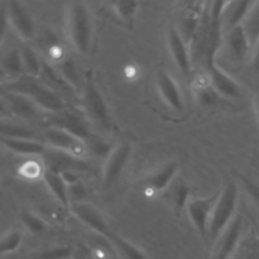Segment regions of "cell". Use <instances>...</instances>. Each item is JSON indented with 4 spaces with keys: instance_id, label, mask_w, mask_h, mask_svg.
<instances>
[{
    "instance_id": "6da1fadb",
    "label": "cell",
    "mask_w": 259,
    "mask_h": 259,
    "mask_svg": "<svg viewBox=\"0 0 259 259\" xmlns=\"http://www.w3.org/2000/svg\"><path fill=\"white\" fill-rule=\"evenodd\" d=\"M0 89L26 97L49 114H59L69 109L62 94L36 77L24 74L0 83Z\"/></svg>"
},
{
    "instance_id": "7a4b0ae2",
    "label": "cell",
    "mask_w": 259,
    "mask_h": 259,
    "mask_svg": "<svg viewBox=\"0 0 259 259\" xmlns=\"http://www.w3.org/2000/svg\"><path fill=\"white\" fill-rule=\"evenodd\" d=\"M68 39L74 51L82 56L89 55L92 47L93 26L87 5L80 1L68 4L66 12Z\"/></svg>"
},
{
    "instance_id": "3957f363",
    "label": "cell",
    "mask_w": 259,
    "mask_h": 259,
    "mask_svg": "<svg viewBox=\"0 0 259 259\" xmlns=\"http://www.w3.org/2000/svg\"><path fill=\"white\" fill-rule=\"evenodd\" d=\"M80 94L82 105L88 118L100 131L110 133L112 120L109 107L90 72H88L84 78Z\"/></svg>"
},
{
    "instance_id": "277c9868",
    "label": "cell",
    "mask_w": 259,
    "mask_h": 259,
    "mask_svg": "<svg viewBox=\"0 0 259 259\" xmlns=\"http://www.w3.org/2000/svg\"><path fill=\"white\" fill-rule=\"evenodd\" d=\"M238 196L239 190L237 184L233 180L226 181L223 189L218 194L210 214L207 241L214 242L234 219Z\"/></svg>"
},
{
    "instance_id": "5b68a950",
    "label": "cell",
    "mask_w": 259,
    "mask_h": 259,
    "mask_svg": "<svg viewBox=\"0 0 259 259\" xmlns=\"http://www.w3.org/2000/svg\"><path fill=\"white\" fill-rule=\"evenodd\" d=\"M214 56L215 51L205 52V74L209 83L223 98H239L241 90L238 83L217 65Z\"/></svg>"
},
{
    "instance_id": "8992f818",
    "label": "cell",
    "mask_w": 259,
    "mask_h": 259,
    "mask_svg": "<svg viewBox=\"0 0 259 259\" xmlns=\"http://www.w3.org/2000/svg\"><path fill=\"white\" fill-rule=\"evenodd\" d=\"M131 151V145L125 142L119 143L111 149L110 153L105 158L102 168L101 185L103 189L107 190L116 183L127 164Z\"/></svg>"
},
{
    "instance_id": "52a82bcc",
    "label": "cell",
    "mask_w": 259,
    "mask_h": 259,
    "mask_svg": "<svg viewBox=\"0 0 259 259\" xmlns=\"http://www.w3.org/2000/svg\"><path fill=\"white\" fill-rule=\"evenodd\" d=\"M47 143L56 150L82 159L88 152L87 144L71 133L56 126L49 125L44 132Z\"/></svg>"
},
{
    "instance_id": "ba28073f",
    "label": "cell",
    "mask_w": 259,
    "mask_h": 259,
    "mask_svg": "<svg viewBox=\"0 0 259 259\" xmlns=\"http://www.w3.org/2000/svg\"><path fill=\"white\" fill-rule=\"evenodd\" d=\"M9 25L23 42L30 41L35 35L34 21L21 2L9 1L5 4Z\"/></svg>"
},
{
    "instance_id": "9c48e42d",
    "label": "cell",
    "mask_w": 259,
    "mask_h": 259,
    "mask_svg": "<svg viewBox=\"0 0 259 259\" xmlns=\"http://www.w3.org/2000/svg\"><path fill=\"white\" fill-rule=\"evenodd\" d=\"M218 194L215 193L208 197H200L189 199L185 208L188 213V217L196 229L199 236L207 241L208 234V225L210 220V214L218 198Z\"/></svg>"
},
{
    "instance_id": "30bf717a",
    "label": "cell",
    "mask_w": 259,
    "mask_h": 259,
    "mask_svg": "<svg viewBox=\"0 0 259 259\" xmlns=\"http://www.w3.org/2000/svg\"><path fill=\"white\" fill-rule=\"evenodd\" d=\"M243 230V220L241 215H236L221 233L219 238L214 241L210 259H229L239 244Z\"/></svg>"
},
{
    "instance_id": "8fae6325",
    "label": "cell",
    "mask_w": 259,
    "mask_h": 259,
    "mask_svg": "<svg viewBox=\"0 0 259 259\" xmlns=\"http://www.w3.org/2000/svg\"><path fill=\"white\" fill-rule=\"evenodd\" d=\"M70 209L80 222H82L85 226H87L103 238L106 239L112 231L102 212L94 205L88 202L81 201L71 203Z\"/></svg>"
},
{
    "instance_id": "7c38bea8",
    "label": "cell",
    "mask_w": 259,
    "mask_h": 259,
    "mask_svg": "<svg viewBox=\"0 0 259 259\" xmlns=\"http://www.w3.org/2000/svg\"><path fill=\"white\" fill-rule=\"evenodd\" d=\"M48 118L51 126L63 128L72 135L83 140L87 146L89 143L97 139V137L88 128L85 121L76 113L68 110L59 114H50Z\"/></svg>"
},
{
    "instance_id": "4fadbf2b",
    "label": "cell",
    "mask_w": 259,
    "mask_h": 259,
    "mask_svg": "<svg viewBox=\"0 0 259 259\" xmlns=\"http://www.w3.org/2000/svg\"><path fill=\"white\" fill-rule=\"evenodd\" d=\"M156 86L163 101L172 109L182 111L184 100L181 90L175 79L165 69L160 68L155 76Z\"/></svg>"
},
{
    "instance_id": "5bb4252c",
    "label": "cell",
    "mask_w": 259,
    "mask_h": 259,
    "mask_svg": "<svg viewBox=\"0 0 259 259\" xmlns=\"http://www.w3.org/2000/svg\"><path fill=\"white\" fill-rule=\"evenodd\" d=\"M167 44L173 62L178 70L184 74L191 73V59L187 42L184 40L175 25H169L167 29Z\"/></svg>"
},
{
    "instance_id": "9a60e30c",
    "label": "cell",
    "mask_w": 259,
    "mask_h": 259,
    "mask_svg": "<svg viewBox=\"0 0 259 259\" xmlns=\"http://www.w3.org/2000/svg\"><path fill=\"white\" fill-rule=\"evenodd\" d=\"M45 164L47 166V170H51L57 173H61L64 171H84L88 167L82 161V159L76 158L70 154L64 153L62 151L56 149H47L44 153Z\"/></svg>"
},
{
    "instance_id": "2e32d148",
    "label": "cell",
    "mask_w": 259,
    "mask_h": 259,
    "mask_svg": "<svg viewBox=\"0 0 259 259\" xmlns=\"http://www.w3.org/2000/svg\"><path fill=\"white\" fill-rule=\"evenodd\" d=\"M253 1H226L221 12V31L226 34L242 24Z\"/></svg>"
},
{
    "instance_id": "e0dca14e",
    "label": "cell",
    "mask_w": 259,
    "mask_h": 259,
    "mask_svg": "<svg viewBox=\"0 0 259 259\" xmlns=\"http://www.w3.org/2000/svg\"><path fill=\"white\" fill-rule=\"evenodd\" d=\"M0 96L4 100L11 115L26 119H32L38 116L40 109L26 97L1 89Z\"/></svg>"
},
{
    "instance_id": "ac0fdd59",
    "label": "cell",
    "mask_w": 259,
    "mask_h": 259,
    "mask_svg": "<svg viewBox=\"0 0 259 259\" xmlns=\"http://www.w3.org/2000/svg\"><path fill=\"white\" fill-rule=\"evenodd\" d=\"M192 93L197 103L203 107L224 105L228 103L227 99L223 98L211 86L205 75L197 76L192 83Z\"/></svg>"
},
{
    "instance_id": "d6986e66",
    "label": "cell",
    "mask_w": 259,
    "mask_h": 259,
    "mask_svg": "<svg viewBox=\"0 0 259 259\" xmlns=\"http://www.w3.org/2000/svg\"><path fill=\"white\" fill-rule=\"evenodd\" d=\"M178 168V164L174 161L163 165L146 178V187L152 192H162L166 190L177 175Z\"/></svg>"
},
{
    "instance_id": "ffe728a7",
    "label": "cell",
    "mask_w": 259,
    "mask_h": 259,
    "mask_svg": "<svg viewBox=\"0 0 259 259\" xmlns=\"http://www.w3.org/2000/svg\"><path fill=\"white\" fill-rule=\"evenodd\" d=\"M225 36L227 49L230 55L234 58L235 61L242 62L251 47L242 25L231 29L225 34Z\"/></svg>"
},
{
    "instance_id": "44dd1931",
    "label": "cell",
    "mask_w": 259,
    "mask_h": 259,
    "mask_svg": "<svg viewBox=\"0 0 259 259\" xmlns=\"http://www.w3.org/2000/svg\"><path fill=\"white\" fill-rule=\"evenodd\" d=\"M0 145L8 151L22 156L44 155L47 148L36 140L28 139H10L0 137Z\"/></svg>"
},
{
    "instance_id": "7402d4cb",
    "label": "cell",
    "mask_w": 259,
    "mask_h": 259,
    "mask_svg": "<svg viewBox=\"0 0 259 259\" xmlns=\"http://www.w3.org/2000/svg\"><path fill=\"white\" fill-rule=\"evenodd\" d=\"M42 179L50 192L54 195V197L64 206L70 208L71 200L69 197V188L63 180V178L61 177V175L57 172L45 169Z\"/></svg>"
},
{
    "instance_id": "603a6c76",
    "label": "cell",
    "mask_w": 259,
    "mask_h": 259,
    "mask_svg": "<svg viewBox=\"0 0 259 259\" xmlns=\"http://www.w3.org/2000/svg\"><path fill=\"white\" fill-rule=\"evenodd\" d=\"M56 69L61 75V77L66 81V83L75 91L81 93L83 81L79 74L78 67L76 63L70 58H62L56 63Z\"/></svg>"
},
{
    "instance_id": "cb8c5ba5",
    "label": "cell",
    "mask_w": 259,
    "mask_h": 259,
    "mask_svg": "<svg viewBox=\"0 0 259 259\" xmlns=\"http://www.w3.org/2000/svg\"><path fill=\"white\" fill-rule=\"evenodd\" d=\"M106 240L116 248V250L126 259H148L147 255L138 246L130 242L127 239L123 238L119 234L115 233L113 230L107 236Z\"/></svg>"
},
{
    "instance_id": "d4e9b609",
    "label": "cell",
    "mask_w": 259,
    "mask_h": 259,
    "mask_svg": "<svg viewBox=\"0 0 259 259\" xmlns=\"http://www.w3.org/2000/svg\"><path fill=\"white\" fill-rule=\"evenodd\" d=\"M24 74L31 77L40 76L42 69V59L38 56L37 52L27 44L22 45L19 48Z\"/></svg>"
},
{
    "instance_id": "484cf974",
    "label": "cell",
    "mask_w": 259,
    "mask_h": 259,
    "mask_svg": "<svg viewBox=\"0 0 259 259\" xmlns=\"http://www.w3.org/2000/svg\"><path fill=\"white\" fill-rule=\"evenodd\" d=\"M0 137L36 140L35 132L31 127L15 121H10L6 118H0Z\"/></svg>"
},
{
    "instance_id": "4316f807",
    "label": "cell",
    "mask_w": 259,
    "mask_h": 259,
    "mask_svg": "<svg viewBox=\"0 0 259 259\" xmlns=\"http://www.w3.org/2000/svg\"><path fill=\"white\" fill-rule=\"evenodd\" d=\"M0 66L8 75V77L16 78L24 75L20 51L17 48L10 49L2 56L0 59Z\"/></svg>"
},
{
    "instance_id": "83f0119b",
    "label": "cell",
    "mask_w": 259,
    "mask_h": 259,
    "mask_svg": "<svg viewBox=\"0 0 259 259\" xmlns=\"http://www.w3.org/2000/svg\"><path fill=\"white\" fill-rule=\"evenodd\" d=\"M241 25L253 47L259 39V1H253Z\"/></svg>"
},
{
    "instance_id": "f1b7e54d",
    "label": "cell",
    "mask_w": 259,
    "mask_h": 259,
    "mask_svg": "<svg viewBox=\"0 0 259 259\" xmlns=\"http://www.w3.org/2000/svg\"><path fill=\"white\" fill-rule=\"evenodd\" d=\"M111 5L114 14L124 22H131L133 20L139 7V3L137 1L125 0L114 1Z\"/></svg>"
},
{
    "instance_id": "f546056e",
    "label": "cell",
    "mask_w": 259,
    "mask_h": 259,
    "mask_svg": "<svg viewBox=\"0 0 259 259\" xmlns=\"http://www.w3.org/2000/svg\"><path fill=\"white\" fill-rule=\"evenodd\" d=\"M189 187L182 181L176 182L171 190V201L177 211L183 209L189 200Z\"/></svg>"
},
{
    "instance_id": "4dcf8cb0",
    "label": "cell",
    "mask_w": 259,
    "mask_h": 259,
    "mask_svg": "<svg viewBox=\"0 0 259 259\" xmlns=\"http://www.w3.org/2000/svg\"><path fill=\"white\" fill-rule=\"evenodd\" d=\"M22 242V234L18 230H12L0 238V255L16 251Z\"/></svg>"
},
{
    "instance_id": "1f68e13d",
    "label": "cell",
    "mask_w": 259,
    "mask_h": 259,
    "mask_svg": "<svg viewBox=\"0 0 259 259\" xmlns=\"http://www.w3.org/2000/svg\"><path fill=\"white\" fill-rule=\"evenodd\" d=\"M20 220L26 230L31 234H41L47 229L45 221L29 210H23L20 214Z\"/></svg>"
},
{
    "instance_id": "d6a6232c",
    "label": "cell",
    "mask_w": 259,
    "mask_h": 259,
    "mask_svg": "<svg viewBox=\"0 0 259 259\" xmlns=\"http://www.w3.org/2000/svg\"><path fill=\"white\" fill-rule=\"evenodd\" d=\"M73 253L70 246H59L37 253L32 259H69Z\"/></svg>"
},
{
    "instance_id": "836d02e7",
    "label": "cell",
    "mask_w": 259,
    "mask_h": 259,
    "mask_svg": "<svg viewBox=\"0 0 259 259\" xmlns=\"http://www.w3.org/2000/svg\"><path fill=\"white\" fill-rule=\"evenodd\" d=\"M239 179L246 191V193L249 195V197L253 200V202L259 206V184L251 180L250 178L244 176V175H239Z\"/></svg>"
},
{
    "instance_id": "e575fe53",
    "label": "cell",
    "mask_w": 259,
    "mask_h": 259,
    "mask_svg": "<svg viewBox=\"0 0 259 259\" xmlns=\"http://www.w3.org/2000/svg\"><path fill=\"white\" fill-rule=\"evenodd\" d=\"M68 188H69L70 200H71V198L74 199L75 200L74 203L81 202V200L86 196V188H85V185L81 181H78L77 183L69 186Z\"/></svg>"
},
{
    "instance_id": "d590c367",
    "label": "cell",
    "mask_w": 259,
    "mask_h": 259,
    "mask_svg": "<svg viewBox=\"0 0 259 259\" xmlns=\"http://www.w3.org/2000/svg\"><path fill=\"white\" fill-rule=\"evenodd\" d=\"M21 172L27 178H36L39 176V174L41 175L44 174V172L40 171V168L37 165V163H33V162H28L24 164L21 167Z\"/></svg>"
},
{
    "instance_id": "8d00e7d4",
    "label": "cell",
    "mask_w": 259,
    "mask_h": 259,
    "mask_svg": "<svg viewBox=\"0 0 259 259\" xmlns=\"http://www.w3.org/2000/svg\"><path fill=\"white\" fill-rule=\"evenodd\" d=\"M9 26L7 12H6V6L0 7V48L2 47V44L5 39L7 28Z\"/></svg>"
},
{
    "instance_id": "74e56055",
    "label": "cell",
    "mask_w": 259,
    "mask_h": 259,
    "mask_svg": "<svg viewBox=\"0 0 259 259\" xmlns=\"http://www.w3.org/2000/svg\"><path fill=\"white\" fill-rule=\"evenodd\" d=\"M253 47H254V51H253V55H252L251 64H252L253 69L255 71L259 72V39L256 41V44Z\"/></svg>"
},
{
    "instance_id": "f35d334b",
    "label": "cell",
    "mask_w": 259,
    "mask_h": 259,
    "mask_svg": "<svg viewBox=\"0 0 259 259\" xmlns=\"http://www.w3.org/2000/svg\"><path fill=\"white\" fill-rule=\"evenodd\" d=\"M10 112L8 110V107L6 106L4 100L2 99V97L0 96V118H6L8 116H10Z\"/></svg>"
},
{
    "instance_id": "ab89813d",
    "label": "cell",
    "mask_w": 259,
    "mask_h": 259,
    "mask_svg": "<svg viewBox=\"0 0 259 259\" xmlns=\"http://www.w3.org/2000/svg\"><path fill=\"white\" fill-rule=\"evenodd\" d=\"M7 79H8V75L4 72V70L0 66V83L5 82Z\"/></svg>"
},
{
    "instance_id": "60d3db41",
    "label": "cell",
    "mask_w": 259,
    "mask_h": 259,
    "mask_svg": "<svg viewBox=\"0 0 259 259\" xmlns=\"http://www.w3.org/2000/svg\"><path fill=\"white\" fill-rule=\"evenodd\" d=\"M255 106H256V112H257L258 120H259V92L257 93L256 98H255Z\"/></svg>"
},
{
    "instance_id": "b9f144b4",
    "label": "cell",
    "mask_w": 259,
    "mask_h": 259,
    "mask_svg": "<svg viewBox=\"0 0 259 259\" xmlns=\"http://www.w3.org/2000/svg\"><path fill=\"white\" fill-rule=\"evenodd\" d=\"M69 259H73V258H69Z\"/></svg>"
}]
</instances>
